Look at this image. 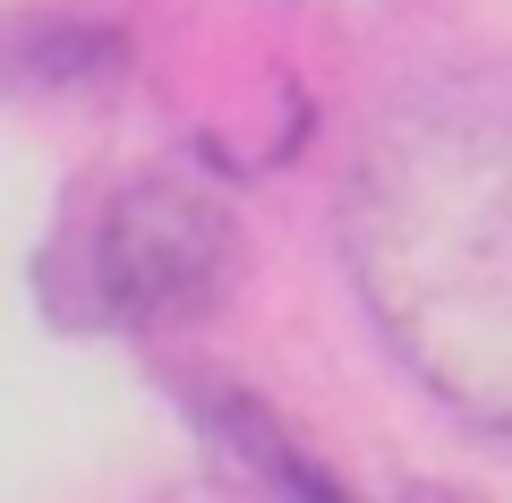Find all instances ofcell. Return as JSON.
<instances>
[{"label":"cell","instance_id":"6da1fadb","mask_svg":"<svg viewBox=\"0 0 512 503\" xmlns=\"http://www.w3.org/2000/svg\"><path fill=\"white\" fill-rule=\"evenodd\" d=\"M342 256L384 342L453 410L512 427V77H436L384 111Z\"/></svg>","mask_w":512,"mask_h":503},{"label":"cell","instance_id":"3957f363","mask_svg":"<svg viewBox=\"0 0 512 503\" xmlns=\"http://www.w3.org/2000/svg\"><path fill=\"white\" fill-rule=\"evenodd\" d=\"M291 486H299V495H308V503H342V495H333L325 478H316V469H291Z\"/></svg>","mask_w":512,"mask_h":503},{"label":"cell","instance_id":"7a4b0ae2","mask_svg":"<svg viewBox=\"0 0 512 503\" xmlns=\"http://www.w3.org/2000/svg\"><path fill=\"white\" fill-rule=\"evenodd\" d=\"M239 282V231L205 188L128 180L77 239V316L111 333H180Z\"/></svg>","mask_w":512,"mask_h":503}]
</instances>
